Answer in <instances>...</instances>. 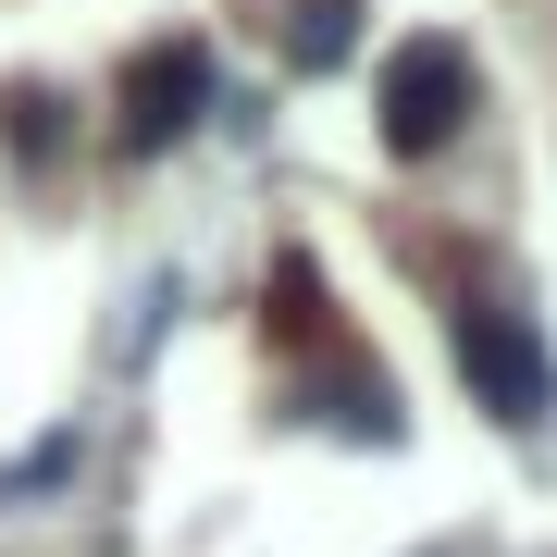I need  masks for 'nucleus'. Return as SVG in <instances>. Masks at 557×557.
<instances>
[{
    "label": "nucleus",
    "instance_id": "obj_4",
    "mask_svg": "<svg viewBox=\"0 0 557 557\" xmlns=\"http://www.w3.org/2000/svg\"><path fill=\"white\" fill-rule=\"evenodd\" d=\"M347 13H359V0H298V62H310V75L347 50Z\"/></svg>",
    "mask_w": 557,
    "mask_h": 557
},
{
    "label": "nucleus",
    "instance_id": "obj_2",
    "mask_svg": "<svg viewBox=\"0 0 557 557\" xmlns=\"http://www.w3.org/2000/svg\"><path fill=\"white\" fill-rule=\"evenodd\" d=\"M471 100H483V75H471L458 38H397V50H384L372 112H384V149H397V161H434L458 124H471Z\"/></svg>",
    "mask_w": 557,
    "mask_h": 557
},
{
    "label": "nucleus",
    "instance_id": "obj_3",
    "mask_svg": "<svg viewBox=\"0 0 557 557\" xmlns=\"http://www.w3.org/2000/svg\"><path fill=\"white\" fill-rule=\"evenodd\" d=\"M199 87H211L199 50H149L137 75H124V149H174L186 124H199Z\"/></svg>",
    "mask_w": 557,
    "mask_h": 557
},
{
    "label": "nucleus",
    "instance_id": "obj_1",
    "mask_svg": "<svg viewBox=\"0 0 557 557\" xmlns=\"http://www.w3.org/2000/svg\"><path fill=\"white\" fill-rule=\"evenodd\" d=\"M458 372H471V409H496L508 434H533V421L557 409V359H545V335H533V310L520 298H458Z\"/></svg>",
    "mask_w": 557,
    "mask_h": 557
}]
</instances>
